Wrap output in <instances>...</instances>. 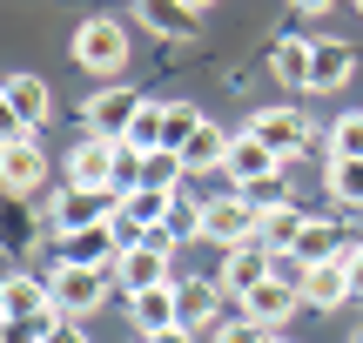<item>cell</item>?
Returning a JSON list of instances; mask_svg holds the SVG:
<instances>
[{
  "label": "cell",
  "instance_id": "5",
  "mask_svg": "<svg viewBox=\"0 0 363 343\" xmlns=\"http://www.w3.org/2000/svg\"><path fill=\"white\" fill-rule=\"evenodd\" d=\"M276 276H283V256L262 249V242H242V249H222V276L216 283L242 303L249 290H262V283H276Z\"/></svg>",
  "mask_w": 363,
  "mask_h": 343
},
{
  "label": "cell",
  "instance_id": "4",
  "mask_svg": "<svg viewBox=\"0 0 363 343\" xmlns=\"http://www.w3.org/2000/svg\"><path fill=\"white\" fill-rule=\"evenodd\" d=\"M115 209H121L115 189H74V182H67L61 196H54V229H61V236H81V229L115 223Z\"/></svg>",
  "mask_w": 363,
  "mask_h": 343
},
{
  "label": "cell",
  "instance_id": "32",
  "mask_svg": "<svg viewBox=\"0 0 363 343\" xmlns=\"http://www.w3.org/2000/svg\"><path fill=\"white\" fill-rule=\"evenodd\" d=\"M343 263H350V283H357V303H363V242H350V256H343Z\"/></svg>",
  "mask_w": 363,
  "mask_h": 343
},
{
  "label": "cell",
  "instance_id": "9",
  "mask_svg": "<svg viewBox=\"0 0 363 343\" xmlns=\"http://www.w3.org/2000/svg\"><path fill=\"white\" fill-rule=\"evenodd\" d=\"M115 276H121V290H128V296L182 283V276H175V249H155V242H128V249H121V263H115Z\"/></svg>",
  "mask_w": 363,
  "mask_h": 343
},
{
  "label": "cell",
  "instance_id": "34",
  "mask_svg": "<svg viewBox=\"0 0 363 343\" xmlns=\"http://www.w3.org/2000/svg\"><path fill=\"white\" fill-rule=\"evenodd\" d=\"M148 343H195V337L182 330V323H175V330H162V337H148Z\"/></svg>",
  "mask_w": 363,
  "mask_h": 343
},
{
  "label": "cell",
  "instance_id": "20",
  "mask_svg": "<svg viewBox=\"0 0 363 343\" xmlns=\"http://www.w3.org/2000/svg\"><path fill=\"white\" fill-rule=\"evenodd\" d=\"M269 74L283 81V88H310V74H316V40H303V34L276 40V47H269Z\"/></svg>",
  "mask_w": 363,
  "mask_h": 343
},
{
  "label": "cell",
  "instance_id": "37",
  "mask_svg": "<svg viewBox=\"0 0 363 343\" xmlns=\"http://www.w3.org/2000/svg\"><path fill=\"white\" fill-rule=\"evenodd\" d=\"M357 343H363V323H357Z\"/></svg>",
  "mask_w": 363,
  "mask_h": 343
},
{
  "label": "cell",
  "instance_id": "3",
  "mask_svg": "<svg viewBox=\"0 0 363 343\" xmlns=\"http://www.w3.org/2000/svg\"><path fill=\"white\" fill-rule=\"evenodd\" d=\"M0 101H7V128L13 135H40V121L54 115V94L40 74H27V67H13L7 81H0Z\"/></svg>",
  "mask_w": 363,
  "mask_h": 343
},
{
  "label": "cell",
  "instance_id": "10",
  "mask_svg": "<svg viewBox=\"0 0 363 343\" xmlns=\"http://www.w3.org/2000/svg\"><path fill=\"white\" fill-rule=\"evenodd\" d=\"M222 283H208V276H182L175 283V317H182V330L189 337H216L222 330Z\"/></svg>",
  "mask_w": 363,
  "mask_h": 343
},
{
  "label": "cell",
  "instance_id": "6",
  "mask_svg": "<svg viewBox=\"0 0 363 343\" xmlns=\"http://www.w3.org/2000/svg\"><path fill=\"white\" fill-rule=\"evenodd\" d=\"M142 88H101L88 94V108H81V121H88V135H101V142H128L135 115H142Z\"/></svg>",
  "mask_w": 363,
  "mask_h": 343
},
{
  "label": "cell",
  "instance_id": "13",
  "mask_svg": "<svg viewBox=\"0 0 363 343\" xmlns=\"http://www.w3.org/2000/svg\"><path fill=\"white\" fill-rule=\"evenodd\" d=\"M303 310V283H289V276H276V283H262V290H249L242 296V310H235V317H249V323H262V330H283L289 317H296Z\"/></svg>",
  "mask_w": 363,
  "mask_h": 343
},
{
  "label": "cell",
  "instance_id": "22",
  "mask_svg": "<svg viewBox=\"0 0 363 343\" xmlns=\"http://www.w3.org/2000/svg\"><path fill=\"white\" fill-rule=\"evenodd\" d=\"M350 74H357V47H343V40H316V74H310V94H337Z\"/></svg>",
  "mask_w": 363,
  "mask_h": 343
},
{
  "label": "cell",
  "instance_id": "23",
  "mask_svg": "<svg viewBox=\"0 0 363 343\" xmlns=\"http://www.w3.org/2000/svg\"><path fill=\"white\" fill-rule=\"evenodd\" d=\"M229 142H235V135H222L216 121H202V128H195V142L182 148V162H189V175H208V169H229Z\"/></svg>",
  "mask_w": 363,
  "mask_h": 343
},
{
  "label": "cell",
  "instance_id": "36",
  "mask_svg": "<svg viewBox=\"0 0 363 343\" xmlns=\"http://www.w3.org/2000/svg\"><path fill=\"white\" fill-rule=\"evenodd\" d=\"M269 343H289V337H269Z\"/></svg>",
  "mask_w": 363,
  "mask_h": 343
},
{
  "label": "cell",
  "instance_id": "1",
  "mask_svg": "<svg viewBox=\"0 0 363 343\" xmlns=\"http://www.w3.org/2000/svg\"><path fill=\"white\" fill-rule=\"evenodd\" d=\"M67 54H74L81 74H121V67H128V27L108 21V13H94V21H81V27H74Z\"/></svg>",
  "mask_w": 363,
  "mask_h": 343
},
{
  "label": "cell",
  "instance_id": "38",
  "mask_svg": "<svg viewBox=\"0 0 363 343\" xmlns=\"http://www.w3.org/2000/svg\"><path fill=\"white\" fill-rule=\"evenodd\" d=\"M357 13H363V0H357Z\"/></svg>",
  "mask_w": 363,
  "mask_h": 343
},
{
  "label": "cell",
  "instance_id": "27",
  "mask_svg": "<svg viewBox=\"0 0 363 343\" xmlns=\"http://www.w3.org/2000/svg\"><path fill=\"white\" fill-rule=\"evenodd\" d=\"M330 196L363 209V162H330Z\"/></svg>",
  "mask_w": 363,
  "mask_h": 343
},
{
  "label": "cell",
  "instance_id": "25",
  "mask_svg": "<svg viewBox=\"0 0 363 343\" xmlns=\"http://www.w3.org/2000/svg\"><path fill=\"white\" fill-rule=\"evenodd\" d=\"M202 121H208V115H195V101H169V115H162V148H175V155H182V148L195 142Z\"/></svg>",
  "mask_w": 363,
  "mask_h": 343
},
{
  "label": "cell",
  "instance_id": "28",
  "mask_svg": "<svg viewBox=\"0 0 363 343\" xmlns=\"http://www.w3.org/2000/svg\"><path fill=\"white\" fill-rule=\"evenodd\" d=\"M235 196H242L256 215H269V209H283V202H289V182H283V175H269V182H256V189H235Z\"/></svg>",
  "mask_w": 363,
  "mask_h": 343
},
{
  "label": "cell",
  "instance_id": "21",
  "mask_svg": "<svg viewBox=\"0 0 363 343\" xmlns=\"http://www.w3.org/2000/svg\"><path fill=\"white\" fill-rule=\"evenodd\" d=\"M135 21L148 34H162V40H189L195 34V7H182V0H135Z\"/></svg>",
  "mask_w": 363,
  "mask_h": 343
},
{
  "label": "cell",
  "instance_id": "16",
  "mask_svg": "<svg viewBox=\"0 0 363 343\" xmlns=\"http://www.w3.org/2000/svg\"><path fill=\"white\" fill-rule=\"evenodd\" d=\"M269 175H283V155L242 128V135L229 142V182H235V189H256V182H269Z\"/></svg>",
  "mask_w": 363,
  "mask_h": 343
},
{
  "label": "cell",
  "instance_id": "24",
  "mask_svg": "<svg viewBox=\"0 0 363 343\" xmlns=\"http://www.w3.org/2000/svg\"><path fill=\"white\" fill-rule=\"evenodd\" d=\"M303 223H310V215H303L296 202H283V209H269V215H262L256 242H262V249H276V256H296V236H303Z\"/></svg>",
  "mask_w": 363,
  "mask_h": 343
},
{
  "label": "cell",
  "instance_id": "18",
  "mask_svg": "<svg viewBox=\"0 0 363 343\" xmlns=\"http://www.w3.org/2000/svg\"><path fill=\"white\" fill-rule=\"evenodd\" d=\"M175 283L169 290H142V296H128V330L135 343H148V337H162V330H175Z\"/></svg>",
  "mask_w": 363,
  "mask_h": 343
},
{
  "label": "cell",
  "instance_id": "35",
  "mask_svg": "<svg viewBox=\"0 0 363 343\" xmlns=\"http://www.w3.org/2000/svg\"><path fill=\"white\" fill-rule=\"evenodd\" d=\"M182 7H195V13H202V7H216V0H182Z\"/></svg>",
  "mask_w": 363,
  "mask_h": 343
},
{
  "label": "cell",
  "instance_id": "33",
  "mask_svg": "<svg viewBox=\"0 0 363 343\" xmlns=\"http://www.w3.org/2000/svg\"><path fill=\"white\" fill-rule=\"evenodd\" d=\"M289 7H296V13H330L337 0H289Z\"/></svg>",
  "mask_w": 363,
  "mask_h": 343
},
{
  "label": "cell",
  "instance_id": "2",
  "mask_svg": "<svg viewBox=\"0 0 363 343\" xmlns=\"http://www.w3.org/2000/svg\"><path fill=\"white\" fill-rule=\"evenodd\" d=\"M256 229H262V215L242 196H216V202L195 209V236L216 242V249H242V242H256Z\"/></svg>",
  "mask_w": 363,
  "mask_h": 343
},
{
  "label": "cell",
  "instance_id": "31",
  "mask_svg": "<svg viewBox=\"0 0 363 343\" xmlns=\"http://www.w3.org/2000/svg\"><path fill=\"white\" fill-rule=\"evenodd\" d=\"M48 343H88V323H74V317H61V330H54Z\"/></svg>",
  "mask_w": 363,
  "mask_h": 343
},
{
  "label": "cell",
  "instance_id": "15",
  "mask_svg": "<svg viewBox=\"0 0 363 343\" xmlns=\"http://www.w3.org/2000/svg\"><path fill=\"white\" fill-rule=\"evenodd\" d=\"M121 249H128V242H121V229H115V223L81 229V236H61V263H74V269H101V276L121 263Z\"/></svg>",
  "mask_w": 363,
  "mask_h": 343
},
{
  "label": "cell",
  "instance_id": "26",
  "mask_svg": "<svg viewBox=\"0 0 363 343\" xmlns=\"http://www.w3.org/2000/svg\"><path fill=\"white\" fill-rule=\"evenodd\" d=\"M330 162H363V108L330 121Z\"/></svg>",
  "mask_w": 363,
  "mask_h": 343
},
{
  "label": "cell",
  "instance_id": "29",
  "mask_svg": "<svg viewBox=\"0 0 363 343\" xmlns=\"http://www.w3.org/2000/svg\"><path fill=\"white\" fill-rule=\"evenodd\" d=\"M216 343H269V330H262V323H249V317H229L216 330Z\"/></svg>",
  "mask_w": 363,
  "mask_h": 343
},
{
  "label": "cell",
  "instance_id": "7",
  "mask_svg": "<svg viewBox=\"0 0 363 343\" xmlns=\"http://www.w3.org/2000/svg\"><path fill=\"white\" fill-rule=\"evenodd\" d=\"M175 215H182V196H162V189H135V196H121L115 229H121V242H142V236H155V229H169Z\"/></svg>",
  "mask_w": 363,
  "mask_h": 343
},
{
  "label": "cell",
  "instance_id": "11",
  "mask_svg": "<svg viewBox=\"0 0 363 343\" xmlns=\"http://www.w3.org/2000/svg\"><path fill=\"white\" fill-rule=\"evenodd\" d=\"M249 135H256V142H269L276 155H303V148L316 142V128H310V115H303V108H256V115H249Z\"/></svg>",
  "mask_w": 363,
  "mask_h": 343
},
{
  "label": "cell",
  "instance_id": "30",
  "mask_svg": "<svg viewBox=\"0 0 363 343\" xmlns=\"http://www.w3.org/2000/svg\"><path fill=\"white\" fill-rule=\"evenodd\" d=\"M7 343H48V330L40 323H7Z\"/></svg>",
  "mask_w": 363,
  "mask_h": 343
},
{
  "label": "cell",
  "instance_id": "19",
  "mask_svg": "<svg viewBox=\"0 0 363 343\" xmlns=\"http://www.w3.org/2000/svg\"><path fill=\"white\" fill-rule=\"evenodd\" d=\"M343 256H350V236H343L337 223H323V215H310V223H303V236H296V256H289V263L316 269V263H343Z\"/></svg>",
  "mask_w": 363,
  "mask_h": 343
},
{
  "label": "cell",
  "instance_id": "12",
  "mask_svg": "<svg viewBox=\"0 0 363 343\" xmlns=\"http://www.w3.org/2000/svg\"><path fill=\"white\" fill-rule=\"evenodd\" d=\"M115 162H121V142L81 135V142L67 148V182L74 189H115Z\"/></svg>",
  "mask_w": 363,
  "mask_h": 343
},
{
  "label": "cell",
  "instance_id": "14",
  "mask_svg": "<svg viewBox=\"0 0 363 343\" xmlns=\"http://www.w3.org/2000/svg\"><path fill=\"white\" fill-rule=\"evenodd\" d=\"M40 175H48L40 142H34V135H13V128H7V148H0V182H7V196H34Z\"/></svg>",
  "mask_w": 363,
  "mask_h": 343
},
{
  "label": "cell",
  "instance_id": "8",
  "mask_svg": "<svg viewBox=\"0 0 363 343\" xmlns=\"http://www.w3.org/2000/svg\"><path fill=\"white\" fill-rule=\"evenodd\" d=\"M48 290H54V303H61V317L88 323L94 310H101V296H108V276H101V269H74V263H54Z\"/></svg>",
  "mask_w": 363,
  "mask_h": 343
},
{
  "label": "cell",
  "instance_id": "17",
  "mask_svg": "<svg viewBox=\"0 0 363 343\" xmlns=\"http://www.w3.org/2000/svg\"><path fill=\"white\" fill-rule=\"evenodd\" d=\"M296 269H303V263H296ZM303 303H310V310H343V303H357L350 263H316V269H303Z\"/></svg>",
  "mask_w": 363,
  "mask_h": 343
}]
</instances>
